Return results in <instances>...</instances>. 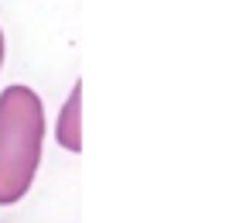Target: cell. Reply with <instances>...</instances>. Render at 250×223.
<instances>
[{
    "label": "cell",
    "instance_id": "3957f363",
    "mask_svg": "<svg viewBox=\"0 0 250 223\" xmlns=\"http://www.w3.org/2000/svg\"><path fill=\"white\" fill-rule=\"evenodd\" d=\"M4 59H7V38H4V28H0V69H4Z\"/></svg>",
    "mask_w": 250,
    "mask_h": 223
},
{
    "label": "cell",
    "instance_id": "7a4b0ae2",
    "mask_svg": "<svg viewBox=\"0 0 250 223\" xmlns=\"http://www.w3.org/2000/svg\"><path fill=\"white\" fill-rule=\"evenodd\" d=\"M55 141L69 155L83 151V83H72L69 100H65V107L55 117Z\"/></svg>",
    "mask_w": 250,
    "mask_h": 223
},
{
    "label": "cell",
    "instance_id": "6da1fadb",
    "mask_svg": "<svg viewBox=\"0 0 250 223\" xmlns=\"http://www.w3.org/2000/svg\"><path fill=\"white\" fill-rule=\"evenodd\" d=\"M45 148V107L42 96L14 83L0 93V206L21 202L42 165Z\"/></svg>",
    "mask_w": 250,
    "mask_h": 223
}]
</instances>
